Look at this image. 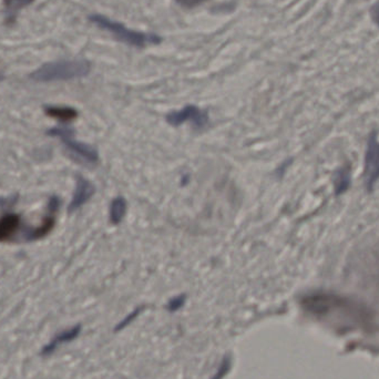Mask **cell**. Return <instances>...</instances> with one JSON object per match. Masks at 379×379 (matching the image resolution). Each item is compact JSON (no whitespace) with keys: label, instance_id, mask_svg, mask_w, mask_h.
<instances>
[{"label":"cell","instance_id":"obj_2","mask_svg":"<svg viewBox=\"0 0 379 379\" xmlns=\"http://www.w3.org/2000/svg\"><path fill=\"white\" fill-rule=\"evenodd\" d=\"M91 65L87 60H61L47 63L33 71L30 78L38 82H63L87 76Z\"/></svg>","mask_w":379,"mask_h":379},{"label":"cell","instance_id":"obj_13","mask_svg":"<svg viewBox=\"0 0 379 379\" xmlns=\"http://www.w3.org/2000/svg\"><path fill=\"white\" fill-rule=\"evenodd\" d=\"M350 185V168H341L336 174L335 191L336 194H341L346 192Z\"/></svg>","mask_w":379,"mask_h":379},{"label":"cell","instance_id":"obj_16","mask_svg":"<svg viewBox=\"0 0 379 379\" xmlns=\"http://www.w3.org/2000/svg\"><path fill=\"white\" fill-rule=\"evenodd\" d=\"M176 3L179 5L187 7V8H193L195 6L201 5V3H206V0H176Z\"/></svg>","mask_w":379,"mask_h":379},{"label":"cell","instance_id":"obj_11","mask_svg":"<svg viewBox=\"0 0 379 379\" xmlns=\"http://www.w3.org/2000/svg\"><path fill=\"white\" fill-rule=\"evenodd\" d=\"M45 111L49 117L60 120V121H72L78 117L76 109L70 107H46Z\"/></svg>","mask_w":379,"mask_h":379},{"label":"cell","instance_id":"obj_17","mask_svg":"<svg viewBox=\"0 0 379 379\" xmlns=\"http://www.w3.org/2000/svg\"><path fill=\"white\" fill-rule=\"evenodd\" d=\"M140 311H141V309H136V311H133V313H131V314L129 315V316H127V318H125V320L121 323V324H120V326H118V328H119V330H121V328H123V326L127 325V324H129V323H130L131 320H134V318H136V317L138 316L139 313H140Z\"/></svg>","mask_w":379,"mask_h":379},{"label":"cell","instance_id":"obj_8","mask_svg":"<svg viewBox=\"0 0 379 379\" xmlns=\"http://www.w3.org/2000/svg\"><path fill=\"white\" fill-rule=\"evenodd\" d=\"M95 187L91 182L84 179V176H78L75 194H73L72 201L69 206V211L73 212L80 209L95 194Z\"/></svg>","mask_w":379,"mask_h":379},{"label":"cell","instance_id":"obj_14","mask_svg":"<svg viewBox=\"0 0 379 379\" xmlns=\"http://www.w3.org/2000/svg\"><path fill=\"white\" fill-rule=\"evenodd\" d=\"M35 0H3V8L9 16L14 17L18 11L31 5Z\"/></svg>","mask_w":379,"mask_h":379},{"label":"cell","instance_id":"obj_12","mask_svg":"<svg viewBox=\"0 0 379 379\" xmlns=\"http://www.w3.org/2000/svg\"><path fill=\"white\" fill-rule=\"evenodd\" d=\"M127 201L123 196L114 199L110 206V221L112 224L117 225L121 222L127 213Z\"/></svg>","mask_w":379,"mask_h":379},{"label":"cell","instance_id":"obj_5","mask_svg":"<svg viewBox=\"0 0 379 379\" xmlns=\"http://www.w3.org/2000/svg\"><path fill=\"white\" fill-rule=\"evenodd\" d=\"M379 180V140L376 133H371L367 144L364 168V181L369 191L374 189Z\"/></svg>","mask_w":379,"mask_h":379},{"label":"cell","instance_id":"obj_15","mask_svg":"<svg viewBox=\"0 0 379 379\" xmlns=\"http://www.w3.org/2000/svg\"><path fill=\"white\" fill-rule=\"evenodd\" d=\"M185 303V296H178V297L171 300L170 303H169L168 309L169 311H176L178 309H181L183 307V304Z\"/></svg>","mask_w":379,"mask_h":379},{"label":"cell","instance_id":"obj_7","mask_svg":"<svg viewBox=\"0 0 379 379\" xmlns=\"http://www.w3.org/2000/svg\"><path fill=\"white\" fill-rule=\"evenodd\" d=\"M80 333H82V325L73 326L69 330L56 334L54 339L41 348L40 355L44 356V357L52 356L61 345L75 341L80 335Z\"/></svg>","mask_w":379,"mask_h":379},{"label":"cell","instance_id":"obj_3","mask_svg":"<svg viewBox=\"0 0 379 379\" xmlns=\"http://www.w3.org/2000/svg\"><path fill=\"white\" fill-rule=\"evenodd\" d=\"M89 20L90 22L97 24L98 27L111 33L118 40L130 45V46L144 48L149 45H157L161 42L160 37L155 33H146L129 29L121 22H114L107 17L101 16V15H93V16H90Z\"/></svg>","mask_w":379,"mask_h":379},{"label":"cell","instance_id":"obj_4","mask_svg":"<svg viewBox=\"0 0 379 379\" xmlns=\"http://www.w3.org/2000/svg\"><path fill=\"white\" fill-rule=\"evenodd\" d=\"M48 134L61 139L65 149L68 150L71 157L79 162L93 166L99 160L97 150L89 144L75 140L72 138L73 130L69 127H54V129L48 131Z\"/></svg>","mask_w":379,"mask_h":379},{"label":"cell","instance_id":"obj_19","mask_svg":"<svg viewBox=\"0 0 379 379\" xmlns=\"http://www.w3.org/2000/svg\"><path fill=\"white\" fill-rule=\"evenodd\" d=\"M3 77L1 76V75H0V82H1V80H3Z\"/></svg>","mask_w":379,"mask_h":379},{"label":"cell","instance_id":"obj_1","mask_svg":"<svg viewBox=\"0 0 379 379\" xmlns=\"http://www.w3.org/2000/svg\"><path fill=\"white\" fill-rule=\"evenodd\" d=\"M302 307L307 313L316 317H332L345 320V324L352 322L354 325L364 324L369 320V313L355 302L335 295L332 293L316 292L304 296Z\"/></svg>","mask_w":379,"mask_h":379},{"label":"cell","instance_id":"obj_18","mask_svg":"<svg viewBox=\"0 0 379 379\" xmlns=\"http://www.w3.org/2000/svg\"><path fill=\"white\" fill-rule=\"evenodd\" d=\"M371 17H373L374 22L379 26V3L375 5L373 9H371Z\"/></svg>","mask_w":379,"mask_h":379},{"label":"cell","instance_id":"obj_10","mask_svg":"<svg viewBox=\"0 0 379 379\" xmlns=\"http://www.w3.org/2000/svg\"><path fill=\"white\" fill-rule=\"evenodd\" d=\"M20 217L17 214H7L0 219V242L10 240L20 228Z\"/></svg>","mask_w":379,"mask_h":379},{"label":"cell","instance_id":"obj_9","mask_svg":"<svg viewBox=\"0 0 379 379\" xmlns=\"http://www.w3.org/2000/svg\"><path fill=\"white\" fill-rule=\"evenodd\" d=\"M58 206H59V200L56 196L49 200V210H52V214L45 219L44 222L38 228H36L35 230L29 231L27 233L28 241H36L39 238H44L50 231L54 229V212L57 211Z\"/></svg>","mask_w":379,"mask_h":379},{"label":"cell","instance_id":"obj_6","mask_svg":"<svg viewBox=\"0 0 379 379\" xmlns=\"http://www.w3.org/2000/svg\"><path fill=\"white\" fill-rule=\"evenodd\" d=\"M169 123L179 127L185 122H191L194 127L203 129L209 122V116L206 111L195 106H187L179 111L171 112L167 117Z\"/></svg>","mask_w":379,"mask_h":379}]
</instances>
